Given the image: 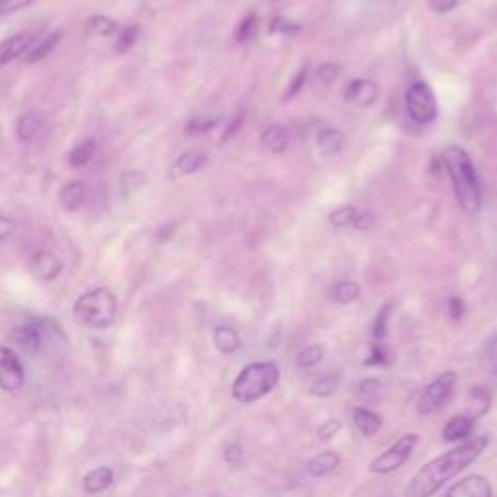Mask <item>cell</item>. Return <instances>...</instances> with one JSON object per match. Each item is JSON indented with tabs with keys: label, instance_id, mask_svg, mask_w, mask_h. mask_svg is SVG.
Here are the masks:
<instances>
[{
	"label": "cell",
	"instance_id": "obj_1",
	"mask_svg": "<svg viewBox=\"0 0 497 497\" xmlns=\"http://www.w3.org/2000/svg\"><path fill=\"white\" fill-rule=\"evenodd\" d=\"M488 443V437L466 439L453 451L430 461L425 466H421L412 482L408 484L404 497H431L437 493L443 488V484L466 470L486 451Z\"/></svg>",
	"mask_w": 497,
	"mask_h": 497
},
{
	"label": "cell",
	"instance_id": "obj_2",
	"mask_svg": "<svg viewBox=\"0 0 497 497\" xmlns=\"http://www.w3.org/2000/svg\"><path fill=\"white\" fill-rule=\"evenodd\" d=\"M443 165L449 171L458 203L466 212H478L482 206V191L478 173L470 156L458 146H449L443 152Z\"/></svg>",
	"mask_w": 497,
	"mask_h": 497
},
{
	"label": "cell",
	"instance_id": "obj_3",
	"mask_svg": "<svg viewBox=\"0 0 497 497\" xmlns=\"http://www.w3.org/2000/svg\"><path fill=\"white\" fill-rule=\"evenodd\" d=\"M74 319L88 329H109L117 317V297L107 287H93L76 299Z\"/></svg>",
	"mask_w": 497,
	"mask_h": 497
},
{
	"label": "cell",
	"instance_id": "obj_4",
	"mask_svg": "<svg viewBox=\"0 0 497 497\" xmlns=\"http://www.w3.org/2000/svg\"><path fill=\"white\" fill-rule=\"evenodd\" d=\"M280 381V369L276 363L272 362H259L251 363L241 369V373L237 375V379L233 381L231 387V395L236 400L249 404L254 402L262 396H266L276 388Z\"/></svg>",
	"mask_w": 497,
	"mask_h": 497
},
{
	"label": "cell",
	"instance_id": "obj_5",
	"mask_svg": "<svg viewBox=\"0 0 497 497\" xmlns=\"http://www.w3.org/2000/svg\"><path fill=\"white\" fill-rule=\"evenodd\" d=\"M406 111L418 125L433 123L437 117V102L425 82H412L406 90Z\"/></svg>",
	"mask_w": 497,
	"mask_h": 497
},
{
	"label": "cell",
	"instance_id": "obj_6",
	"mask_svg": "<svg viewBox=\"0 0 497 497\" xmlns=\"http://www.w3.org/2000/svg\"><path fill=\"white\" fill-rule=\"evenodd\" d=\"M456 381H458V377H456L455 371H445V373H441L439 377L431 381L430 385L425 387V390L421 393L420 400L416 404L418 414L428 416V414L437 412L439 408L451 398Z\"/></svg>",
	"mask_w": 497,
	"mask_h": 497
},
{
	"label": "cell",
	"instance_id": "obj_7",
	"mask_svg": "<svg viewBox=\"0 0 497 497\" xmlns=\"http://www.w3.org/2000/svg\"><path fill=\"white\" fill-rule=\"evenodd\" d=\"M420 437L416 433H406L402 437L396 441L395 445L388 447L387 451L379 455L373 463L369 464V472L373 474H388V472L400 468L402 464L410 458L412 451L418 445Z\"/></svg>",
	"mask_w": 497,
	"mask_h": 497
},
{
	"label": "cell",
	"instance_id": "obj_8",
	"mask_svg": "<svg viewBox=\"0 0 497 497\" xmlns=\"http://www.w3.org/2000/svg\"><path fill=\"white\" fill-rule=\"evenodd\" d=\"M26 383V371L18 360L16 352L8 346H0V388L16 393Z\"/></svg>",
	"mask_w": 497,
	"mask_h": 497
},
{
	"label": "cell",
	"instance_id": "obj_9",
	"mask_svg": "<svg viewBox=\"0 0 497 497\" xmlns=\"http://www.w3.org/2000/svg\"><path fill=\"white\" fill-rule=\"evenodd\" d=\"M62 270H64V264L59 259V254H55L49 249H39L29 259V272L41 282L57 280L62 274Z\"/></svg>",
	"mask_w": 497,
	"mask_h": 497
},
{
	"label": "cell",
	"instance_id": "obj_10",
	"mask_svg": "<svg viewBox=\"0 0 497 497\" xmlns=\"http://www.w3.org/2000/svg\"><path fill=\"white\" fill-rule=\"evenodd\" d=\"M344 100L348 103H354L358 107H371L373 103L379 100V86L371 80H352L344 88Z\"/></svg>",
	"mask_w": 497,
	"mask_h": 497
},
{
	"label": "cell",
	"instance_id": "obj_11",
	"mask_svg": "<svg viewBox=\"0 0 497 497\" xmlns=\"http://www.w3.org/2000/svg\"><path fill=\"white\" fill-rule=\"evenodd\" d=\"M32 45H34L32 32H20V34L6 37L4 41H0V67H6L12 60L26 55L32 49Z\"/></svg>",
	"mask_w": 497,
	"mask_h": 497
},
{
	"label": "cell",
	"instance_id": "obj_12",
	"mask_svg": "<svg viewBox=\"0 0 497 497\" xmlns=\"http://www.w3.org/2000/svg\"><path fill=\"white\" fill-rule=\"evenodd\" d=\"M45 132V118L37 111H27L16 121V136L20 142L34 144Z\"/></svg>",
	"mask_w": 497,
	"mask_h": 497
},
{
	"label": "cell",
	"instance_id": "obj_13",
	"mask_svg": "<svg viewBox=\"0 0 497 497\" xmlns=\"http://www.w3.org/2000/svg\"><path fill=\"white\" fill-rule=\"evenodd\" d=\"M493 496V489L484 476H468L458 484H455L453 488L449 489L445 493V497H491Z\"/></svg>",
	"mask_w": 497,
	"mask_h": 497
},
{
	"label": "cell",
	"instance_id": "obj_14",
	"mask_svg": "<svg viewBox=\"0 0 497 497\" xmlns=\"http://www.w3.org/2000/svg\"><path fill=\"white\" fill-rule=\"evenodd\" d=\"M10 340L26 354H37L41 348V329L35 322H27L10 332Z\"/></svg>",
	"mask_w": 497,
	"mask_h": 497
},
{
	"label": "cell",
	"instance_id": "obj_15",
	"mask_svg": "<svg viewBox=\"0 0 497 497\" xmlns=\"http://www.w3.org/2000/svg\"><path fill=\"white\" fill-rule=\"evenodd\" d=\"M208 161V154L204 150H189V152L181 154L173 169H171V175L173 177H185V175H193L196 171H200L204 168V163Z\"/></svg>",
	"mask_w": 497,
	"mask_h": 497
},
{
	"label": "cell",
	"instance_id": "obj_16",
	"mask_svg": "<svg viewBox=\"0 0 497 497\" xmlns=\"http://www.w3.org/2000/svg\"><path fill=\"white\" fill-rule=\"evenodd\" d=\"M86 198H88V189L82 181H72L60 189L59 203L62 206V210L76 212L84 206Z\"/></svg>",
	"mask_w": 497,
	"mask_h": 497
},
{
	"label": "cell",
	"instance_id": "obj_17",
	"mask_svg": "<svg viewBox=\"0 0 497 497\" xmlns=\"http://www.w3.org/2000/svg\"><path fill=\"white\" fill-rule=\"evenodd\" d=\"M290 144V132L284 125H272L261 136V146L266 152L282 154Z\"/></svg>",
	"mask_w": 497,
	"mask_h": 497
},
{
	"label": "cell",
	"instance_id": "obj_18",
	"mask_svg": "<svg viewBox=\"0 0 497 497\" xmlns=\"http://www.w3.org/2000/svg\"><path fill=\"white\" fill-rule=\"evenodd\" d=\"M472 430H474V420L470 416H455L451 420L447 421L445 430H443V437L449 443H455V441H466V439L472 435Z\"/></svg>",
	"mask_w": 497,
	"mask_h": 497
},
{
	"label": "cell",
	"instance_id": "obj_19",
	"mask_svg": "<svg viewBox=\"0 0 497 497\" xmlns=\"http://www.w3.org/2000/svg\"><path fill=\"white\" fill-rule=\"evenodd\" d=\"M340 466V456H338V453H334V451H325V453H319V455H315L307 463V472H309V476H313V478H322V476H327V474H330V472H334Z\"/></svg>",
	"mask_w": 497,
	"mask_h": 497
},
{
	"label": "cell",
	"instance_id": "obj_20",
	"mask_svg": "<svg viewBox=\"0 0 497 497\" xmlns=\"http://www.w3.org/2000/svg\"><path fill=\"white\" fill-rule=\"evenodd\" d=\"M60 39H62V29H55L53 34H49L45 39H41L35 47H32V49L26 53L27 64H37V62H41L43 59H47V57L55 51V47L59 45Z\"/></svg>",
	"mask_w": 497,
	"mask_h": 497
},
{
	"label": "cell",
	"instance_id": "obj_21",
	"mask_svg": "<svg viewBox=\"0 0 497 497\" xmlns=\"http://www.w3.org/2000/svg\"><path fill=\"white\" fill-rule=\"evenodd\" d=\"M113 484V470L109 466H100V468H93L92 472H88L84 478V489L86 493H102L107 488H111Z\"/></svg>",
	"mask_w": 497,
	"mask_h": 497
},
{
	"label": "cell",
	"instance_id": "obj_22",
	"mask_svg": "<svg viewBox=\"0 0 497 497\" xmlns=\"http://www.w3.org/2000/svg\"><path fill=\"white\" fill-rule=\"evenodd\" d=\"M354 423L358 431L365 435V437H371L375 435L377 431L381 430L383 425V420H381L379 414H375L373 410H367V408H354Z\"/></svg>",
	"mask_w": 497,
	"mask_h": 497
},
{
	"label": "cell",
	"instance_id": "obj_23",
	"mask_svg": "<svg viewBox=\"0 0 497 497\" xmlns=\"http://www.w3.org/2000/svg\"><path fill=\"white\" fill-rule=\"evenodd\" d=\"M214 344L222 354H236L241 348V338L231 327H218L214 330Z\"/></svg>",
	"mask_w": 497,
	"mask_h": 497
},
{
	"label": "cell",
	"instance_id": "obj_24",
	"mask_svg": "<svg viewBox=\"0 0 497 497\" xmlns=\"http://www.w3.org/2000/svg\"><path fill=\"white\" fill-rule=\"evenodd\" d=\"M342 144H344V135L342 130L338 128H322L317 136V146L322 154H336L342 150Z\"/></svg>",
	"mask_w": 497,
	"mask_h": 497
},
{
	"label": "cell",
	"instance_id": "obj_25",
	"mask_svg": "<svg viewBox=\"0 0 497 497\" xmlns=\"http://www.w3.org/2000/svg\"><path fill=\"white\" fill-rule=\"evenodd\" d=\"M95 156V140L88 138L84 142H80L76 148H72V152L68 154V163L72 169L86 168L92 158Z\"/></svg>",
	"mask_w": 497,
	"mask_h": 497
},
{
	"label": "cell",
	"instance_id": "obj_26",
	"mask_svg": "<svg viewBox=\"0 0 497 497\" xmlns=\"http://www.w3.org/2000/svg\"><path fill=\"white\" fill-rule=\"evenodd\" d=\"M117 22L107 16H92L86 20V32L97 37H109L117 32Z\"/></svg>",
	"mask_w": 497,
	"mask_h": 497
},
{
	"label": "cell",
	"instance_id": "obj_27",
	"mask_svg": "<svg viewBox=\"0 0 497 497\" xmlns=\"http://www.w3.org/2000/svg\"><path fill=\"white\" fill-rule=\"evenodd\" d=\"M219 115H200V117H193L186 123L185 132L191 136L206 135L210 132L212 128H216L219 125Z\"/></svg>",
	"mask_w": 497,
	"mask_h": 497
},
{
	"label": "cell",
	"instance_id": "obj_28",
	"mask_svg": "<svg viewBox=\"0 0 497 497\" xmlns=\"http://www.w3.org/2000/svg\"><path fill=\"white\" fill-rule=\"evenodd\" d=\"M358 297H360V286L355 282H350V280L338 282L334 290H332V299L340 305L354 304Z\"/></svg>",
	"mask_w": 497,
	"mask_h": 497
},
{
	"label": "cell",
	"instance_id": "obj_29",
	"mask_svg": "<svg viewBox=\"0 0 497 497\" xmlns=\"http://www.w3.org/2000/svg\"><path fill=\"white\" fill-rule=\"evenodd\" d=\"M484 365H486L489 379L497 383V332L491 334L488 338V342H486V348H484Z\"/></svg>",
	"mask_w": 497,
	"mask_h": 497
},
{
	"label": "cell",
	"instance_id": "obj_30",
	"mask_svg": "<svg viewBox=\"0 0 497 497\" xmlns=\"http://www.w3.org/2000/svg\"><path fill=\"white\" fill-rule=\"evenodd\" d=\"M390 313H393V305L385 304L377 313L375 317V322H373V336H375V342H383L387 338L388 332V319H390Z\"/></svg>",
	"mask_w": 497,
	"mask_h": 497
},
{
	"label": "cell",
	"instance_id": "obj_31",
	"mask_svg": "<svg viewBox=\"0 0 497 497\" xmlns=\"http://www.w3.org/2000/svg\"><path fill=\"white\" fill-rule=\"evenodd\" d=\"M322 354H325L322 346L319 344L307 346V348L301 350L299 355H297V365L304 367V369H311V367H315V365H319V362L322 360Z\"/></svg>",
	"mask_w": 497,
	"mask_h": 497
},
{
	"label": "cell",
	"instance_id": "obj_32",
	"mask_svg": "<svg viewBox=\"0 0 497 497\" xmlns=\"http://www.w3.org/2000/svg\"><path fill=\"white\" fill-rule=\"evenodd\" d=\"M257 27H259V18H257V14H253V12L247 14V16L239 22V26H237L236 41L237 43L249 41V39L254 35V32H257Z\"/></svg>",
	"mask_w": 497,
	"mask_h": 497
},
{
	"label": "cell",
	"instance_id": "obj_33",
	"mask_svg": "<svg viewBox=\"0 0 497 497\" xmlns=\"http://www.w3.org/2000/svg\"><path fill=\"white\" fill-rule=\"evenodd\" d=\"M338 387L336 375H322L311 385V395L319 396V398H327V396L334 395V390Z\"/></svg>",
	"mask_w": 497,
	"mask_h": 497
},
{
	"label": "cell",
	"instance_id": "obj_34",
	"mask_svg": "<svg viewBox=\"0 0 497 497\" xmlns=\"http://www.w3.org/2000/svg\"><path fill=\"white\" fill-rule=\"evenodd\" d=\"M301 32V26L299 24H295V22H292V20H286V18L282 16H276L270 20V26H268V34H274V35H295Z\"/></svg>",
	"mask_w": 497,
	"mask_h": 497
},
{
	"label": "cell",
	"instance_id": "obj_35",
	"mask_svg": "<svg viewBox=\"0 0 497 497\" xmlns=\"http://www.w3.org/2000/svg\"><path fill=\"white\" fill-rule=\"evenodd\" d=\"M146 185V175L142 171H127L123 177H121V189L125 194H132L136 191H140Z\"/></svg>",
	"mask_w": 497,
	"mask_h": 497
},
{
	"label": "cell",
	"instance_id": "obj_36",
	"mask_svg": "<svg viewBox=\"0 0 497 497\" xmlns=\"http://www.w3.org/2000/svg\"><path fill=\"white\" fill-rule=\"evenodd\" d=\"M138 34H140V29H138L136 26L125 27V29L121 32V35H118L117 43H115V53H117V55H125V53H127L128 49L136 43Z\"/></svg>",
	"mask_w": 497,
	"mask_h": 497
},
{
	"label": "cell",
	"instance_id": "obj_37",
	"mask_svg": "<svg viewBox=\"0 0 497 497\" xmlns=\"http://www.w3.org/2000/svg\"><path fill=\"white\" fill-rule=\"evenodd\" d=\"M355 214H358V212H355L354 206H340V208H336V210L330 214L329 222L334 228H346V226L354 224Z\"/></svg>",
	"mask_w": 497,
	"mask_h": 497
},
{
	"label": "cell",
	"instance_id": "obj_38",
	"mask_svg": "<svg viewBox=\"0 0 497 497\" xmlns=\"http://www.w3.org/2000/svg\"><path fill=\"white\" fill-rule=\"evenodd\" d=\"M315 76L322 86H330L338 76H340V64L336 62H322L315 70Z\"/></svg>",
	"mask_w": 497,
	"mask_h": 497
},
{
	"label": "cell",
	"instance_id": "obj_39",
	"mask_svg": "<svg viewBox=\"0 0 497 497\" xmlns=\"http://www.w3.org/2000/svg\"><path fill=\"white\" fill-rule=\"evenodd\" d=\"M381 393V383L373 377H367V379L360 381L358 385V396L362 400H375Z\"/></svg>",
	"mask_w": 497,
	"mask_h": 497
},
{
	"label": "cell",
	"instance_id": "obj_40",
	"mask_svg": "<svg viewBox=\"0 0 497 497\" xmlns=\"http://www.w3.org/2000/svg\"><path fill=\"white\" fill-rule=\"evenodd\" d=\"M470 398L474 400V406H478L476 412H474V418H478V416H482V414H486V410L489 408V402H491V395H489L488 390L482 387L472 388Z\"/></svg>",
	"mask_w": 497,
	"mask_h": 497
},
{
	"label": "cell",
	"instance_id": "obj_41",
	"mask_svg": "<svg viewBox=\"0 0 497 497\" xmlns=\"http://www.w3.org/2000/svg\"><path fill=\"white\" fill-rule=\"evenodd\" d=\"M37 0H0V18L12 16L16 12L29 8Z\"/></svg>",
	"mask_w": 497,
	"mask_h": 497
},
{
	"label": "cell",
	"instance_id": "obj_42",
	"mask_svg": "<svg viewBox=\"0 0 497 497\" xmlns=\"http://www.w3.org/2000/svg\"><path fill=\"white\" fill-rule=\"evenodd\" d=\"M305 80H307V68H301V70H299V72H297V74L294 76V80L290 82V86H287V90H286V93H284V97H282V102L284 103L292 102L295 95L304 90Z\"/></svg>",
	"mask_w": 497,
	"mask_h": 497
},
{
	"label": "cell",
	"instance_id": "obj_43",
	"mask_svg": "<svg viewBox=\"0 0 497 497\" xmlns=\"http://www.w3.org/2000/svg\"><path fill=\"white\" fill-rule=\"evenodd\" d=\"M342 430V423H340V420H327L322 421L319 425V430H317V437L320 439V441H330V439H334L338 435V431Z\"/></svg>",
	"mask_w": 497,
	"mask_h": 497
},
{
	"label": "cell",
	"instance_id": "obj_44",
	"mask_svg": "<svg viewBox=\"0 0 497 497\" xmlns=\"http://www.w3.org/2000/svg\"><path fill=\"white\" fill-rule=\"evenodd\" d=\"M243 121H245L243 111H239V113H236L233 117L229 118L228 127H226V130H224V135H222V138H219V142L226 144L228 140H231V138L239 132V128H241V125H243Z\"/></svg>",
	"mask_w": 497,
	"mask_h": 497
},
{
	"label": "cell",
	"instance_id": "obj_45",
	"mask_svg": "<svg viewBox=\"0 0 497 497\" xmlns=\"http://www.w3.org/2000/svg\"><path fill=\"white\" fill-rule=\"evenodd\" d=\"M388 362L387 350L383 348V342H373L369 358L365 360V365H385Z\"/></svg>",
	"mask_w": 497,
	"mask_h": 497
},
{
	"label": "cell",
	"instance_id": "obj_46",
	"mask_svg": "<svg viewBox=\"0 0 497 497\" xmlns=\"http://www.w3.org/2000/svg\"><path fill=\"white\" fill-rule=\"evenodd\" d=\"M16 219H12L10 216H4V214H0V243H4V241H8L10 237L16 233Z\"/></svg>",
	"mask_w": 497,
	"mask_h": 497
},
{
	"label": "cell",
	"instance_id": "obj_47",
	"mask_svg": "<svg viewBox=\"0 0 497 497\" xmlns=\"http://www.w3.org/2000/svg\"><path fill=\"white\" fill-rule=\"evenodd\" d=\"M447 309H449V317H451V319L461 320L464 317V313H466V305H464V301L461 299V297L453 295V297H449Z\"/></svg>",
	"mask_w": 497,
	"mask_h": 497
},
{
	"label": "cell",
	"instance_id": "obj_48",
	"mask_svg": "<svg viewBox=\"0 0 497 497\" xmlns=\"http://www.w3.org/2000/svg\"><path fill=\"white\" fill-rule=\"evenodd\" d=\"M224 458H226V463L233 464V466L239 464L243 461V447L237 445V443L226 445V449H224Z\"/></svg>",
	"mask_w": 497,
	"mask_h": 497
},
{
	"label": "cell",
	"instance_id": "obj_49",
	"mask_svg": "<svg viewBox=\"0 0 497 497\" xmlns=\"http://www.w3.org/2000/svg\"><path fill=\"white\" fill-rule=\"evenodd\" d=\"M355 229L360 231H365V229H371L375 226V216L371 212H362V214H355L354 224H352Z\"/></svg>",
	"mask_w": 497,
	"mask_h": 497
},
{
	"label": "cell",
	"instance_id": "obj_50",
	"mask_svg": "<svg viewBox=\"0 0 497 497\" xmlns=\"http://www.w3.org/2000/svg\"><path fill=\"white\" fill-rule=\"evenodd\" d=\"M458 4V0H430V8L437 14L443 12H451Z\"/></svg>",
	"mask_w": 497,
	"mask_h": 497
},
{
	"label": "cell",
	"instance_id": "obj_51",
	"mask_svg": "<svg viewBox=\"0 0 497 497\" xmlns=\"http://www.w3.org/2000/svg\"><path fill=\"white\" fill-rule=\"evenodd\" d=\"M496 264H497V231H496Z\"/></svg>",
	"mask_w": 497,
	"mask_h": 497
},
{
	"label": "cell",
	"instance_id": "obj_52",
	"mask_svg": "<svg viewBox=\"0 0 497 497\" xmlns=\"http://www.w3.org/2000/svg\"><path fill=\"white\" fill-rule=\"evenodd\" d=\"M270 2H272V4H274V2H280V0H270Z\"/></svg>",
	"mask_w": 497,
	"mask_h": 497
}]
</instances>
